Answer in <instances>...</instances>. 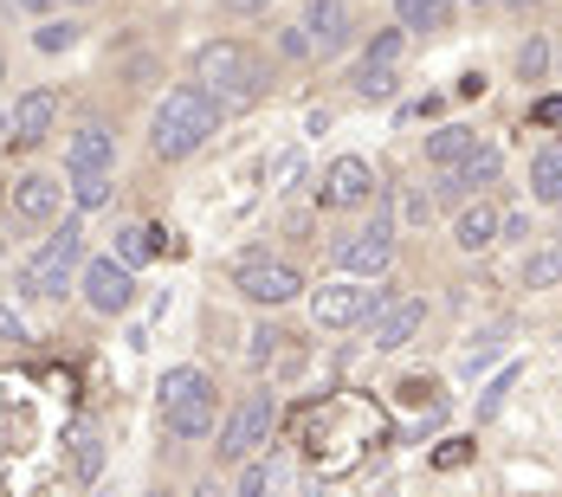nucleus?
Listing matches in <instances>:
<instances>
[{"mask_svg": "<svg viewBox=\"0 0 562 497\" xmlns=\"http://www.w3.org/2000/svg\"><path fill=\"white\" fill-rule=\"evenodd\" d=\"M226 13H233V20H252V13H266V7H272V0H221Z\"/></svg>", "mask_w": 562, "mask_h": 497, "instance_id": "nucleus-38", "label": "nucleus"}, {"mask_svg": "<svg viewBox=\"0 0 562 497\" xmlns=\"http://www.w3.org/2000/svg\"><path fill=\"white\" fill-rule=\"evenodd\" d=\"M233 284H239V297H246V304L279 310V304H291V297L304 291V272H297V266H284V259L252 252V259H239V266H233Z\"/></svg>", "mask_w": 562, "mask_h": 497, "instance_id": "nucleus-7", "label": "nucleus"}, {"mask_svg": "<svg viewBox=\"0 0 562 497\" xmlns=\"http://www.w3.org/2000/svg\"><path fill=\"white\" fill-rule=\"evenodd\" d=\"M78 291H85V304H91L98 317H123V310L136 304V272H130V266H116L111 252H104V259H85Z\"/></svg>", "mask_w": 562, "mask_h": 497, "instance_id": "nucleus-9", "label": "nucleus"}, {"mask_svg": "<svg viewBox=\"0 0 562 497\" xmlns=\"http://www.w3.org/2000/svg\"><path fill=\"white\" fill-rule=\"evenodd\" d=\"M349 33H356V26H349V0H311V7H304V39H311V53H342V46H349Z\"/></svg>", "mask_w": 562, "mask_h": 497, "instance_id": "nucleus-13", "label": "nucleus"}, {"mask_svg": "<svg viewBox=\"0 0 562 497\" xmlns=\"http://www.w3.org/2000/svg\"><path fill=\"white\" fill-rule=\"evenodd\" d=\"M330 252H337L342 272H356V278H382V272H389V259H394V221H389V207H375L362 233H342Z\"/></svg>", "mask_w": 562, "mask_h": 497, "instance_id": "nucleus-8", "label": "nucleus"}, {"mask_svg": "<svg viewBox=\"0 0 562 497\" xmlns=\"http://www.w3.org/2000/svg\"><path fill=\"white\" fill-rule=\"evenodd\" d=\"M472 143H479V136H472L465 123H447V129L427 136V156H434V168H459L465 156H472Z\"/></svg>", "mask_w": 562, "mask_h": 497, "instance_id": "nucleus-21", "label": "nucleus"}, {"mask_svg": "<svg viewBox=\"0 0 562 497\" xmlns=\"http://www.w3.org/2000/svg\"><path fill=\"white\" fill-rule=\"evenodd\" d=\"M214 129H221V104L201 84H175L149 116V149H156V162H188L194 149H207Z\"/></svg>", "mask_w": 562, "mask_h": 497, "instance_id": "nucleus-1", "label": "nucleus"}, {"mask_svg": "<svg viewBox=\"0 0 562 497\" xmlns=\"http://www.w3.org/2000/svg\"><path fill=\"white\" fill-rule=\"evenodd\" d=\"M510 7H537V0H510Z\"/></svg>", "mask_w": 562, "mask_h": 497, "instance_id": "nucleus-44", "label": "nucleus"}, {"mask_svg": "<svg viewBox=\"0 0 562 497\" xmlns=\"http://www.w3.org/2000/svg\"><path fill=\"white\" fill-rule=\"evenodd\" d=\"M498 239H517V246H524V239H530V214H524V207H517V214H498Z\"/></svg>", "mask_w": 562, "mask_h": 497, "instance_id": "nucleus-33", "label": "nucleus"}, {"mask_svg": "<svg viewBox=\"0 0 562 497\" xmlns=\"http://www.w3.org/2000/svg\"><path fill=\"white\" fill-rule=\"evenodd\" d=\"M394 84H401L394 71H369V65H356V91H362L369 104H389V98H394Z\"/></svg>", "mask_w": 562, "mask_h": 497, "instance_id": "nucleus-29", "label": "nucleus"}, {"mask_svg": "<svg viewBox=\"0 0 562 497\" xmlns=\"http://www.w3.org/2000/svg\"><path fill=\"white\" fill-rule=\"evenodd\" d=\"M510 387H517V369H505V375H498V382L485 387V400H479V420H492V414H498V407H505V394Z\"/></svg>", "mask_w": 562, "mask_h": 497, "instance_id": "nucleus-31", "label": "nucleus"}, {"mask_svg": "<svg viewBox=\"0 0 562 497\" xmlns=\"http://www.w3.org/2000/svg\"><path fill=\"white\" fill-rule=\"evenodd\" d=\"M394 297V284H356V278H330V284H317L311 291V317L324 324V330H349V324H369V317H382Z\"/></svg>", "mask_w": 562, "mask_h": 497, "instance_id": "nucleus-5", "label": "nucleus"}, {"mask_svg": "<svg viewBox=\"0 0 562 497\" xmlns=\"http://www.w3.org/2000/svg\"><path fill=\"white\" fill-rule=\"evenodd\" d=\"M58 207H65V188H58L53 174H26V181L13 188V221L46 226V221H58Z\"/></svg>", "mask_w": 562, "mask_h": 497, "instance_id": "nucleus-15", "label": "nucleus"}, {"mask_svg": "<svg viewBox=\"0 0 562 497\" xmlns=\"http://www.w3.org/2000/svg\"><path fill=\"white\" fill-rule=\"evenodd\" d=\"M401 53H407V33L394 26V33H375V39H369L362 65H369V71H394V65H401Z\"/></svg>", "mask_w": 562, "mask_h": 497, "instance_id": "nucleus-26", "label": "nucleus"}, {"mask_svg": "<svg viewBox=\"0 0 562 497\" xmlns=\"http://www.w3.org/2000/svg\"><path fill=\"white\" fill-rule=\"evenodd\" d=\"M20 7H26V13H46V7H53V0H20Z\"/></svg>", "mask_w": 562, "mask_h": 497, "instance_id": "nucleus-39", "label": "nucleus"}, {"mask_svg": "<svg viewBox=\"0 0 562 497\" xmlns=\"http://www.w3.org/2000/svg\"><path fill=\"white\" fill-rule=\"evenodd\" d=\"M537 123H543V129H562V98H543V104H537Z\"/></svg>", "mask_w": 562, "mask_h": 497, "instance_id": "nucleus-37", "label": "nucleus"}, {"mask_svg": "<svg viewBox=\"0 0 562 497\" xmlns=\"http://www.w3.org/2000/svg\"><path fill=\"white\" fill-rule=\"evenodd\" d=\"M317 201L324 207H369L375 201V168L362 156H337L324 168V181H317Z\"/></svg>", "mask_w": 562, "mask_h": 497, "instance_id": "nucleus-10", "label": "nucleus"}, {"mask_svg": "<svg viewBox=\"0 0 562 497\" xmlns=\"http://www.w3.org/2000/svg\"><path fill=\"white\" fill-rule=\"evenodd\" d=\"M65 465H71L78 485H98V472H104V433H98V420H71V433H65Z\"/></svg>", "mask_w": 562, "mask_h": 497, "instance_id": "nucleus-16", "label": "nucleus"}, {"mask_svg": "<svg viewBox=\"0 0 562 497\" xmlns=\"http://www.w3.org/2000/svg\"><path fill=\"white\" fill-rule=\"evenodd\" d=\"M543 71H550V39H524V53H517V78H524V84H543Z\"/></svg>", "mask_w": 562, "mask_h": 497, "instance_id": "nucleus-28", "label": "nucleus"}, {"mask_svg": "<svg viewBox=\"0 0 562 497\" xmlns=\"http://www.w3.org/2000/svg\"><path fill=\"white\" fill-rule=\"evenodd\" d=\"M272 427H279V394H272V387L246 394V400L233 407L226 433H221V465H252V459H259V445L272 440Z\"/></svg>", "mask_w": 562, "mask_h": 497, "instance_id": "nucleus-6", "label": "nucleus"}, {"mask_svg": "<svg viewBox=\"0 0 562 497\" xmlns=\"http://www.w3.org/2000/svg\"><path fill=\"white\" fill-rule=\"evenodd\" d=\"M465 459H472V440H447L434 452V465H465Z\"/></svg>", "mask_w": 562, "mask_h": 497, "instance_id": "nucleus-35", "label": "nucleus"}, {"mask_svg": "<svg viewBox=\"0 0 562 497\" xmlns=\"http://www.w3.org/2000/svg\"><path fill=\"white\" fill-rule=\"evenodd\" d=\"M279 53H284V58H304V53H311V39H304V26H284V33H279Z\"/></svg>", "mask_w": 562, "mask_h": 497, "instance_id": "nucleus-34", "label": "nucleus"}, {"mask_svg": "<svg viewBox=\"0 0 562 497\" xmlns=\"http://www.w3.org/2000/svg\"><path fill=\"white\" fill-rule=\"evenodd\" d=\"M194 497H221V485H214V478H207V485H201V492H194Z\"/></svg>", "mask_w": 562, "mask_h": 497, "instance_id": "nucleus-40", "label": "nucleus"}, {"mask_svg": "<svg viewBox=\"0 0 562 497\" xmlns=\"http://www.w3.org/2000/svg\"><path fill=\"white\" fill-rule=\"evenodd\" d=\"M33 46L40 53H71L78 46V20H40L33 26Z\"/></svg>", "mask_w": 562, "mask_h": 497, "instance_id": "nucleus-27", "label": "nucleus"}, {"mask_svg": "<svg viewBox=\"0 0 562 497\" xmlns=\"http://www.w3.org/2000/svg\"><path fill=\"white\" fill-rule=\"evenodd\" d=\"M0 84H7V58H0Z\"/></svg>", "mask_w": 562, "mask_h": 497, "instance_id": "nucleus-43", "label": "nucleus"}, {"mask_svg": "<svg viewBox=\"0 0 562 497\" xmlns=\"http://www.w3.org/2000/svg\"><path fill=\"white\" fill-rule=\"evenodd\" d=\"M401 221H407V226H427V221H434V194L407 188V201H401Z\"/></svg>", "mask_w": 562, "mask_h": 497, "instance_id": "nucleus-32", "label": "nucleus"}, {"mask_svg": "<svg viewBox=\"0 0 562 497\" xmlns=\"http://www.w3.org/2000/svg\"><path fill=\"white\" fill-rule=\"evenodd\" d=\"M550 284H562V246H543L524 259V291H550Z\"/></svg>", "mask_w": 562, "mask_h": 497, "instance_id": "nucleus-25", "label": "nucleus"}, {"mask_svg": "<svg viewBox=\"0 0 562 497\" xmlns=\"http://www.w3.org/2000/svg\"><path fill=\"white\" fill-rule=\"evenodd\" d=\"M143 497H169V492H162V485H156V492H143Z\"/></svg>", "mask_w": 562, "mask_h": 497, "instance_id": "nucleus-42", "label": "nucleus"}, {"mask_svg": "<svg viewBox=\"0 0 562 497\" xmlns=\"http://www.w3.org/2000/svg\"><path fill=\"white\" fill-rule=\"evenodd\" d=\"M111 168H104V174H71V207H78V214H98V207H111Z\"/></svg>", "mask_w": 562, "mask_h": 497, "instance_id": "nucleus-24", "label": "nucleus"}, {"mask_svg": "<svg viewBox=\"0 0 562 497\" xmlns=\"http://www.w3.org/2000/svg\"><path fill=\"white\" fill-rule=\"evenodd\" d=\"M304 497H330V492H324V485H311V492H304Z\"/></svg>", "mask_w": 562, "mask_h": 497, "instance_id": "nucleus-41", "label": "nucleus"}, {"mask_svg": "<svg viewBox=\"0 0 562 497\" xmlns=\"http://www.w3.org/2000/svg\"><path fill=\"white\" fill-rule=\"evenodd\" d=\"M557 214H562V201H557Z\"/></svg>", "mask_w": 562, "mask_h": 497, "instance_id": "nucleus-46", "label": "nucleus"}, {"mask_svg": "<svg viewBox=\"0 0 562 497\" xmlns=\"http://www.w3.org/2000/svg\"><path fill=\"white\" fill-rule=\"evenodd\" d=\"M78 272H85V226L65 221L53 239L20 266V297H33V304H58V297L78 291Z\"/></svg>", "mask_w": 562, "mask_h": 497, "instance_id": "nucleus-3", "label": "nucleus"}, {"mask_svg": "<svg viewBox=\"0 0 562 497\" xmlns=\"http://www.w3.org/2000/svg\"><path fill=\"white\" fill-rule=\"evenodd\" d=\"M53 123H58V91H46V84L20 91V104H13V143L20 149H40L53 136Z\"/></svg>", "mask_w": 562, "mask_h": 497, "instance_id": "nucleus-12", "label": "nucleus"}, {"mask_svg": "<svg viewBox=\"0 0 562 497\" xmlns=\"http://www.w3.org/2000/svg\"><path fill=\"white\" fill-rule=\"evenodd\" d=\"M0 342H26V324H20V310H7V304H0Z\"/></svg>", "mask_w": 562, "mask_h": 497, "instance_id": "nucleus-36", "label": "nucleus"}, {"mask_svg": "<svg viewBox=\"0 0 562 497\" xmlns=\"http://www.w3.org/2000/svg\"><path fill=\"white\" fill-rule=\"evenodd\" d=\"M505 349H510V330H505V324H498V330H485V336H472V342L459 349V375H465V382H472V375H485V369H492Z\"/></svg>", "mask_w": 562, "mask_h": 497, "instance_id": "nucleus-20", "label": "nucleus"}, {"mask_svg": "<svg viewBox=\"0 0 562 497\" xmlns=\"http://www.w3.org/2000/svg\"><path fill=\"white\" fill-rule=\"evenodd\" d=\"M116 162V136L104 123H78V136L65 143V168L71 174H104Z\"/></svg>", "mask_w": 562, "mask_h": 497, "instance_id": "nucleus-14", "label": "nucleus"}, {"mask_svg": "<svg viewBox=\"0 0 562 497\" xmlns=\"http://www.w3.org/2000/svg\"><path fill=\"white\" fill-rule=\"evenodd\" d=\"M71 7H91V0H71Z\"/></svg>", "mask_w": 562, "mask_h": 497, "instance_id": "nucleus-45", "label": "nucleus"}, {"mask_svg": "<svg viewBox=\"0 0 562 497\" xmlns=\"http://www.w3.org/2000/svg\"><path fill=\"white\" fill-rule=\"evenodd\" d=\"M156 246H162V233H156V226H116L111 259H116V266H130V272H136V266H143V259H149Z\"/></svg>", "mask_w": 562, "mask_h": 497, "instance_id": "nucleus-22", "label": "nucleus"}, {"mask_svg": "<svg viewBox=\"0 0 562 497\" xmlns=\"http://www.w3.org/2000/svg\"><path fill=\"white\" fill-rule=\"evenodd\" d=\"M452 174H459V188H465V201H472L479 188H492V181L505 174V149H498V143H472V156L452 168Z\"/></svg>", "mask_w": 562, "mask_h": 497, "instance_id": "nucleus-18", "label": "nucleus"}, {"mask_svg": "<svg viewBox=\"0 0 562 497\" xmlns=\"http://www.w3.org/2000/svg\"><path fill=\"white\" fill-rule=\"evenodd\" d=\"M284 342H291V336H284V330H252V349H246V355H252V369H266V362L279 355Z\"/></svg>", "mask_w": 562, "mask_h": 497, "instance_id": "nucleus-30", "label": "nucleus"}, {"mask_svg": "<svg viewBox=\"0 0 562 497\" xmlns=\"http://www.w3.org/2000/svg\"><path fill=\"white\" fill-rule=\"evenodd\" d=\"M214 414H221V400H214V382L201 375V369H169L162 375V433L169 440H207L214 433Z\"/></svg>", "mask_w": 562, "mask_h": 497, "instance_id": "nucleus-4", "label": "nucleus"}, {"mask_svg": "<svg viewBox=\"0 0 562 497\" xmlns=\"http://www.w3.org/2000/svg\"><path fill=\"white\" fill-rule=\"evenodd\" d=\"M452 246L459 252H492L498 246V207L492 201H465L459 221H452Z\"/></svg>", "mask_w": 562, "mask_h": 497, "instance_id": "nucleus-17", "label": "nucleus"}, {"mask_svg": "<svg viewBox=\"0 0 562 497\" xmlns=\"http://www.w3.org/2000/svg\"><path fill=\"white\" fill-rule=\"evenodd\" d=\"M420 324H427V297H394L382 317H369V349L394 355V349H407L420 336Z\"/></svg>", "mask_w": 562, "mask_h": 497, "instance_id": "nucleus-11", "label": "nucleus"}, {"mask_svg": "<svg viewBox=\"0 0 562 497\" xmlns=\"http://www.w3.org/2000/svg\"><path fill=\"white\" fill-rule=\"evenodd\" d=\"M394 20L401 33H447L452 0H394Z\"/></svg>", "mask_w": 562, "mask_h": 497, "instance_id": "nucleus-19", "label": "nucleus"}, {"mask_svg": "<svg viewBox=\"0 0 562 497\" xmlns=\"http://www.w3.org/2000/svg\"><path fill=\"white\" fill-rule=\"evenodd\" d=\"M194 84H201L221 111H246V104H259V91H266V65H259L252 46H239V39H214V46L194 53Z\"/></svg>", "mask_w": 562, "mask_h": 497, "instance_id": "nucleus-2", "label": "nucleus"}, {"mask_svg": "<svg viewBox=\"0 0 562 497\" xmlns=\"http://www.w3.org/2000/svg\"><path fill=\"white\" fill-rule=\"evenodd\" d=\"M530 188H537V201H562V149H537L530 156Z\"/></svg>", "mask_w": 562, "mask_h": 497, "instance_id": "nucleus-23", "label": "nucleus"}]
</instances>
